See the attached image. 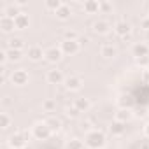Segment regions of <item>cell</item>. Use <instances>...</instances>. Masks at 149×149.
<instances>
[{"label": "cell", "instance_id": "cell-19", "mask_svg": "<svg viewBox=\"0 0 149 149\" xmlns=\"http://www.w3.org/2000/svg\"><path fill=\"white\" fill-rule=\"evenodd\" d=\"M21 14V9H19V6L14 2V4H7L6 7H4V16H9V18H18Z\"/></svg>", "mask_w": 149, "mask_h": 149}, {"label": "cell", "instance_id": "cell-33", "mask_svg": "<svg viewBox=\"0 0 149 149\" xmlns=\"http://www.w3.org/2000/svg\"><path fill=\"white\" fill-rule=\"evenodd\" d=\"M135 61H137V65H139V67H142V70H144V68H149V56H144V58H137Z\"/></svg>", "mask_w": 149, "mask_h": 149}, {"label": "cell", "instance_id": "cell-39", "mask_svg": "<svg viewBox=\"0 0 149 149\" xmlns=\"http://www.w3.org/2000/svg\"><path fill=\"white\" fill-rule=\"evenodd\" d=\"M88 42H90V39H88V37H84V35L79 39V44H88Z\"/></svg>", "mask_w": 149, "mask_h": 149}, {"label": "cell", "instance_id": "cell-41", "mask_svg": "<svg viewBox=\"0 0 149 149\" xmlns=\"http://www.w3.org/2000/svg\"><path fill=\"white\" fill-rule=\"evenodd\" d=\"M147 16H149V14H147Z\"/></svg>", "mask_w": 149, "mask_h": 149}, {"label": "cell", "instance_id": "cell-30", "mask_svg": "<svg viewBox=\"0 0 149 149\" xmlns=\"http://www.w3.org/2000/svg\"><path fill=\"white\" fill-rule=\"evenodd\" d=\"M63 39H65V40H79V39H81V35H79L76 30H65Z\"/></svg>", "mask_w": 149, "mask_h": 149}, {"label": "cell", "instance_id": "cell-7", "mask_svg": "<svg viewBox=\"0 0 149 149\" xmlns=\"http://www.w3.org/2000/svg\"><path fill=\"white\" fill-rule=\"evenodd\" d=\"M61 58H63V53H61L60 46H58V47L53 46V47H47V49L44 51V60L49 61V63H58Z\"/></svg>", "mask_w": 149, "mask_h": 149}, {"label": "cell", "instance_id": "cell-21", "mask_svg": "<svg viewBox=\"0 0 149 149\" xmlns=\"http://www.w3.org/2000/svg\"><path fill=\"white\" fill-rule=\"evenodd\" d=\"M14 25H16V30H25V28H28V26H30V18H28V14L21 13L18 18H14Z\"/></svg>", "mask_w": 149, "mask_h": 149}, {"label": "cell", "instance_id": "cell-13", "mask_svg": "<svg viewBox=\"0 0 149 149\" xmlns=\"http://www.w3.org/2000/svg\"><path fill=\"white\" fill-rule=\"evenodd\" d=\"M100 56L105 58V60H114V58L118 56L116 46H112V44H109V42L102 44V46H100Z\"/></svg>", "mask_w": 149, "mask_h": 149}, {"label": "cell", "instance_id": "cell-9", "mask_svg": "<svg viewBox=\"0 0 149 149\" xmlns=\"http://www.w3.org/2000/svg\"><path fill=\"white\" fill-rule=\"evenodd\" d=\"M111 23L107 21V19H97V21H93V25H91V30H93V33H97V35H107L109 32H111Z\"/></svg>", "mask_w": 149, "mask_h": 149}, {"label": "cell", "instance_id": "cell-31", "mask_svg": "<svg viewBox=\"0 0 149 149\" xmlns=\"http://www.w3.org/2000/svg\"><path fill=\"white\" fill-rule=\"evenodd\" d=\"M81 130H83L84 133H90V132L97 130V128L93 126V119H84V121L81 123Z\"/></svg>", "mask_w": 149, "mask_h": 149}, {"label": "cell", "instance_id": "cell-38", "mask_svg": "<svg viewBox=\"0 0 149 149\" xmlns=\"http://www.w3.org/2000/svg\"><path fill=\"white\" fill-rule=\"evenodd\" d=\"M144 135H146V139H149V121L144 125Z\"/></svg>", "mask_w": 149, "mask_h": 149}, {"label": "cell", "instance_id": "cell-2", "mask_svg": "<svg viewBox=\"0 0 149 149\" xmlns=\"http://www.w3.org/2000/svg\"><path fill=\"white\" fill-rule=\"evenodd\" d=\"M28 139H30V133H28L26 130L14 132L13 135H9V139H7V146H9L11 149H25Z\"/></svg>", "mask_w": 149, "mask_h": 149}, {"label": "cell", "instance_id": "cell-28", "mask_svg": "<svg viewBox=\"0 0 149 149\" xmlns=\"http://www.w3.org/2000/svg\"><path fill=\"white\" fill-rule=\"evenodd\" d=\"M13 125V119L7 112H0V128L2 130H7L9 126Z\"/></svg>", "mask_w": 149, "mask_h": 149}, {"label": "cell", "instance_id": "cell-18", "mask_svg": "<svg viewBox=\"0 0 149 149\" xmlns=\"http://www.w3.org/2000/svg\"><path fill=\"white\" fill-rule=\"evenodd\" d=\"M74 105L77 107L79 112H88V111L91 109V102H90V98H84V97L76 98V100H74Z\"/></svg>", "mask_w": 149, "mask_h": 149}, {"label": "cell", "instance_id": "cell-12", "mask_svg": "<svg viewBox=\"0 0 149 149\" xmlns=\"http://www.w3.org/2000/svg\"><path fill=\"white\" fill-rule=\"evenodd\" d=\"M132 54L133 58H144V56H149V44L147 42H135L132 46Z\"/></svg>", "mask_w": 149, "mask_h": 149}, {"label": "cell", "instance_id": "cell-35", "mask_svg": "<svg viewBox=\"0 0 149 149\" xmlns=\"http://www.w3.org/2000/svg\"><path fill=\"white\" fill-rule=\"evenodd\" d=\"M9 60H7V53H6V49L0 53V63H2V67H6V63H7Z\"/></svg>", "mask_w": 149, "mask_h": 149}, {"label": "cell", "instance_id": "cell-34", "mask_svg": "<svg viewBox=\"0 0 149 149\" xmlns=\"http://www.w3.org/2000/svg\"><path fill=\"white\" fill-rule=\"evenodd\" d=\"M140 28H144V32L149 30V16H144V18L140 19Z\"/></svg>", "mask_w": 149, "mask_h": 149}, {"label": "cell", "instance_id": "cell-22", "mask_svg": "<svg viewBox=\"0 0 149 149\" xmlns=\"http://www.w3.org/2000/svg\"><path fill=\"white\" fill-rule=\"evenodd\" d=\"M46 123L49 125V128H51V132H53V133L60 132V130H61V126H63V125H61V119H60V118H56V116H49V118L46 119Z\"/></svg>", "mask_w": 149, "mask_h": 149}, {"label": "cell", "instance_id": "cell-8", "mask_svg": "<svg viewBox=\"0 0 149 149\" xmlns=\"http://www.w3.org/2000/svg\"><path fill=\"white\" fill-rule=\"evenodd\" d=\"M46 81L49 84H63L65 83V76H63V72L60 68H51L46 74Z\"/></svg>", "mask_w": 149, "mask_h": 149}, {"label": "cell", "instance_id": "cell-6", "mask_svg": "<svg viewBox=\"0 0 149 149\" xmlns=\"http://www.w3.org/2000/svg\"><path fill=\"white\" fill-rule=\"evenodd\" d=\"M114 33L119 35L121 39L123 37H128V35H132V25L126 19H119V21L114 23Z\"/></svg>", "mask_w": 149, "mask_h": 149}, {"label": "cell", "instance_id": "cell-14", "mask_svg": "<svg viewBox=\"0 0 149 149\" xmlns=\"http://www.w3.org/2000/svg\"><path fill=\"white\" fill-rule=\"evenodd\" d=\"M44 51H46V49H42L40 46H30L28 51H26V56H28V60H32V61H39V60L44 58Z\"/></svg>", "mask_w": 149, "mask_h": 149}, {"label": "cell", "instance_id": "cell-40", "mask_svg": "<svg viewBox=\"0 0 149 149\" xmlns=\"http://www.w3.org/2000/svg\"><path fill=\"white\" fill-rule=\"evenodd\" d=\"M144 39H146V42H149V30L144 32Z\"/></svg>", "mask_w": 149, "mask_h": 149}, {"label": "cell", "instance_id": "cell-5", "mask_svg": "<svg viewBox=\"0 0 149 149\" xmlns=\"http://www.w3.org/2000/svg\"><path fill=\"white\" fill-rule=\"evenodd\" d=\"M28 79H30L28 72L25 68H18V70H14L11 74V83L14 86H25V84H28Z\"/></svg>", "mask_w": 149, "mask_h": 149}, {"label": "cell", "instance_id": "cell-1", "mask_svg": "<svg viewBox=\"0 0 149 149\" xmlns=\"http://www.w3.org/2000/svg\"><path fill=\"white\" fill-rule=\"evenodd\" d=\"M84 146L88 149H104L107 146V137L104 132L100 130H93L90 133H86L84 137Z\"/></svg>", "mask_w": 149, "mask_h": 149}, {"label": "cell", "instance_id": "cell-27", "mask_svg": "<svg viewBox=\"0 0 149 149\" xmlns=\"http://www.w3.org/2000/svg\"><path fill=\"white\" fill-rule=\"evenodd\" d=\"M42 111L44 112H54L56 111V100L54 98H46L42 102Z\"/></svg>", "mask_w": 149, "mask_h": 149}, {"label": "cell", "instance_id": "cell-15", "mask_svg": "<svg viewBox=\"0 0 149 149\" xmlns=\"http://www.w3.org/2000/svg\"><path fill=\"white\" fill-rule=\"evenodd\" d=\"M109 132H111L112 137H121V135H125V132H126V125H123V123H119V121L114 119V121L109 125Z\"/></svg>", "mask_w": 149, "mask_h": 149}, {"label": "cell", "instance_id": "cell-10", "mask_svg": "<svg viewBox=\"0 0 149 149\" xmlns=\"http://www.w3.org/2000/svg\"><path fill=\"white\" fill-rule=\"evenodd\" d=\"M63 86H65V90H68V91H79V90L83 88V79H81L79 76H68V77H65Z\"/></svg>", "mask_w": 149, "mask_h": 149}, {"label": "cell", "instance_id": "cell-17", "mask_svg": "<svg viewBox=\"0 0 149 149\" xmlns=\"http://www.w3.org/2000/svg\"><path fill=\"white\" fill-rule=\"evenodd\" d=\"M83 11L86 14H97V13H100V2H97V0H86L83 4Z\"/></svg>", "mask_w": 149, "mask_h": 149}, {"label": "cell", "instance_id": "cell-29", "mask_svg": "<svg viewBox=\"0 0 149 149\" xmlns=\"http://www.w3.org/2000/svg\"><path fill=\"white\" fill-rule=\"evenodd\" d=\"M79 114H81V112L77 111V107H76V105H68V107H65V116H67V118H70V119H76Z\"/></svg>", "mask_w": 149, "mask_h": 149}, {"label": "cell", "instance_id": "cell-26", "mask_svg": "<svg viewBox=\"0 0 149 149\" xmlns=\"http://www.w3.org/2000/svg\"><path fill=\"white\" fill-rule=\"evenodd\" d=\"M61 6H63L61 0H46V2H44V7H46L47 11H53V13H56Z\"/></svg>", "mask_w": 149, "mask_h": 149}, {"label": "cell", "instance_id": "cell-4", "mask_svg": "<svg viewBox=\"0 0 149 149\" xmlns=\"http://www.w3.org/2000/svg\"><path fill=\"white\" fill-rule=\"evenodd\" d=\"M60 49H61V53L63 54H67V56H74V54H77L79 51H81V44H79V40H61L60 42Z\"/></svg>", "mask_w": 149, "mask_h": 149}, {"label": "cell", "instance_id": "cell-11", "mask_svg": "<svg viewBox=\"0 0 149 149\" xmlns=\"http://www.w3.org/2000/svg\"><path fill=\"white\" fill-rule=\"evenodd\" d=\"M114 119L119 121V123H123V125H126V123H130L133 119V111L126 109V107H119L116 111V114H114Z\"/></svg>", "mask_w": 149, "mask_h": 149}, {"label": "cell", "instance_id": "cell-16", "mask_svg": "<svg viewBox=\"0 0 149 149\" xmlns=\"http://www.w3.org/2000/svg\"><path fill=\"white\" fill-rule=\"evenodd\" d=\"M0 28H2V32H6V33H9V32H13V30H16V25H14V19L13 18H9V16H0Z\"/></svg>", "mask_w": 149, "mask_h": 149}, {"label": "cell", "instance_id": "cell-23", "mask_svg": "<svg viewBox=\"0 0 149 149\" xmlns=\"http://www.w3.org/2000/svg\"><path fill=\"white\" fill-rule=\"evenodd\" d=\"M25 47V42L21 37H13L7 40V49H18V51H23Z\"/></svg>", "mask_w": 149, "mask_h": 149}, {"label": "cell", "instance_id": "cell-3", "mask_svg": "<svg viewBox=\"0 0 149 149\" xmlns=\"http://www.w3.org/2000/svg\"><path fill=\"white\" fill-rule=\"evenodd\" d=\"M32 135H33L37 140H47V139L53 135V132H51L49 125H47L46 119H44V121L33 123V126H32Z\"/></svg>", "mask_w": 149, "mask_h": 149}, {"label": "cell", "instance_id": "cell-24", "mask_svg": "<svg viewBox=\"0 0 149 149\" xmlns=\"http://www.w3.org/2000/svg\"><path fill=\"white\" fill-rule=\"evenodd\" d=\"M65 149H84V142L77 137H72L70 140H67Z\"/></svg>", "mask_w": 149, "mask_h": 149}, {"label": "cell", "instance_id": "cell-20", "mask_svg": "<svg viewBox=\"0 0 149 149\" xmlns=\"http://www.w3.org/2000/svg\"><path fill=\"white\" fill-rule=\"evenodd\" d=\"M54 14H56V18H58V19L67 21V19L70 18V14H72V7H70V4H65V2H63V6H61Z\"/></svg>", "mask_w": 149, "mask_h": 149}, {"label": "cell", "instance_id": "cell-37", "mask_svg": "<svg viewBox=\"0 0 149 149\" xmlns=\"http://www.w3.org/2000/svg\"><path fill=\"white\" fill-rule=\"evenodd\" d=\"M139 149H149V139H144V140H140V146H139Z\"/></svg>", "mask_w": 149, "mask_h": 149}, {"label": "cell", "instance_id": "cell-32", "mask_svg": "<svg viewBox=\"0 0 149 149\" xmlns=\"http://www.w3.org/2000/svg\"><path fill=\"white\" fill-rule=\"evenodd\" d=\"M112 4L111 2H105V0H104V2H100V13L102 14H109V13H112Z\"/></svg>", "mask_w": 149, "mask_h": 149}, {"label": "cell", "instance_id": "cell-36", "mask_svg": "<svg viewBox=\"0 0 149 149\" xmlns=\"http://www.w3.org/2000/svg\"><path fill=\"white\" fill-rule=\"evenodd\" d=\"M142 81L146 84H149V68H144V72H142Z\"/></svg>", "mask_w": 149, "mask_h": 149}, {"label": "cell", "instance_id": "cell-25", "mask_svg": "<svg viewBox=\"0 0 149 149\" xmlns=\"http://www.w3.org/2000/svg\"><path fill=\"white\" fill-rule=\"evenodd\" d=\"M6 53H7V60L9 61H19L23 58V51H18V49H7L6 47Z\"/></svg>", "mask_w": 149, "mask_h": 149}]
</instances>
